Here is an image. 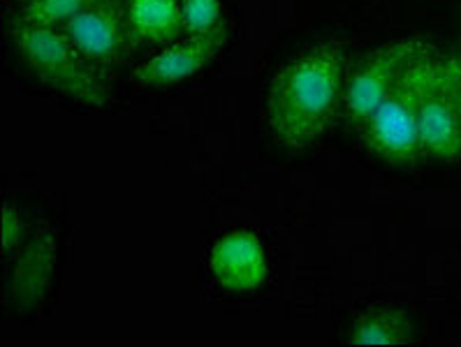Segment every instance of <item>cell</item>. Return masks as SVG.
Here are the masks:
<instances>
[{
	"label": "cell",
	"instance_id": "1",
	"mask_svg": "<svg viewBox=\"0 0 461 347\" xmlns=\"http://www.w3.org/2000/svg\"><path fill=\"white\" fill-rule=\"evenodd\" d=\"M343 88L339 42H318L290 58L267 88L265 119L274 139L293 153L318 144L341 114Z\"/></svg>",
	"mask_w": 461,
	"mask_h": 347
},
{
	"label": "cell",
	"instance_id": "2",
	"mask_svg": "<svg viewBox=\"0 0 461 347\" xmlns=\"http://www.w3.org/2000/svg\"><path fill=\"white\" fill-rule=\"evenodd\" d=\"M7 33L14 51L47 86L84 107H107L109 72L95 66L59 26L12 17Z\"/></svg>",
	"mask_w": 461,
	"mask_h": 347
},
{
	"label": "cell",
	"instance_id": "3",
	"mask_svg": "<svg viewBox=\"0 0 461 347\" xmlns=\"http://www.w3.org/2000/svg\"><path fill=\"white\" fill-rule=\"evenodd\" d=\"M436 54H438L436 47L424 44V49L408 63L385 100L378 104L374 116L359 130L364 147L383 163H390L394 167H415L422 160L420 98H422L429 66Z\"/></svg>",
	"mask_w": 461,
	"mask_h": 347
},
{
	"label": "cell",
	"instance_id": "4",
	"mask_svg": "<svg viewBox=\"0 0 461 347\" xmlns=\"http://www.w3.org/2000/svg\"><path fill=\"white\" fill-rule=\"evenodd\" d=\"M422 40H394L371 51L366 58L346 79L341 102V120L346 128L362 130L366 120L374 116L378 104L402 76L406 66L424 49Z\"/></svg>",
	"mask_w": 461,
	"mask_h": 347
},
{
	"label": "cell",
	"instance_id": "5",
	"mask_svg": "<svg viewBox=\"0 0 461 347\" xmlns=\"http://www.w3.org/2000/svg\"><path fill=\"white\" fill-rule=\"evenodd\" d=\"M59 28L104 72L116 70L140 44L128 17V0H104Z\"/></svg>",
	"mask_w": 461,
	"mask_h": 347
},
{
	"label": "cell",
	"instance_id": "6",
	"mask_svg": "<svg viewBox=\"0 0 461 347\" xmlns=\"http://www.w3.org/2000/svg\"><path fill=\"white\" fill-rule=\"evenodd\" d=\"M420 151L438 163L461 160V120L445 75L443 51L434 56L420 98Z\"/></svg>",
	"mask_w": 461,
	"mask_h": 347
},
{
	"label": "cell",
	"instance_id": "7",
	"mask_svg": "<svg viewBox=\"0 0 461 347\" xmlns=\"http://www.w3.org/2000/svg\"><path fill=\"white\" fill-rule=\"evenodd\" d=\"M228 35V23H222L209 33H193L174 40L163 51L144 60L135 70L132 79L140 86H169V84L190 79L225 47Z\"/></svg>",
	"mask_w": 461,
	"mask_h": 347
},
{
	"label": "cell",
	"instance_id": "8",
	"mask_svg": "<svg viewBox=\"0 0 461 347\" xmlns=\"http://www.w3.org/2000/svg\"><path fill=\"white\" fill-rule=\"evenodd\" d=\"M59 262V234L40 229L17 250L7 276V301L17 310H33L47 297Z\"/></svg>",
	"mask_w": 461,
	"mask_h": 347
},
{
	"label": "cell",
	"instance_id": "9",
	"mask_svg": "<svg viewBox=\"0 0 461 347\" xmlns=\"http://www.w3.org/2000/svg\"><path fill=\"white\" fill-rule=\"evenodd\" d=\"M209 269L228 292H253L269 273L262 239L253 232H230L216 241L209 255Z\"/></svg>",
	"mask_w": 461,
	"mask_h": 347
},
{
	"label": "cell",
	"instance_id": "10",
	"mask_svg": "<svg viewBox=\"0 0 461 347\" xmlns=\"http://www.w3.org/2000/svg\"><path fill=\"white\" fill-rule=\"evenodd\" d=\"M411 341V315L402 308H387V306L364 310L348 329L350 345H406Z\"/></svg>",
	"mask_w": 461,
	"mask_h": 347
},
{
	"label": "cell",
	"instance_id": "11",
	"mask_svg": "<svg viewBox=\"0 0 461 347\" xmlns=\"http://www.w3.org/2000/svg\"><path fill=\"white\" fill-rule=\"evenodd\" d=\"M128 17L140 42H174L184 33L179 0H128Z\"/></svg>",
	"mask_w": 461,
	"mask_h": 347
},
{
	"label": "cell",
	"instance_id": "12",
	"mask_svg": "<svg viewBox=\"0 0 461 347\" xmlns=\"http://www.w3.org/2000/svg\"><path fill=\"white\" fill-rule=\"evenodd\" d=\"M100 3L104 0H26V3H19L14 17L23 22L47 23V26H63L72 17Z\"/></svg>",
	"mask_w": 461,
	"mask_h": 347
},
{
	"label": "cell",
	"instance_id": "13",
	"mask_svg": "<svg viewBox=\"0 0 461 347\" xmlns=\"http://www.w3.org/2000/svg\"><path fill=\"white\" fill-rule=\"evenodd\" d=\"M184 33H209L222 26V3L221 0H179Z\"/></svg>",
	"mask_w": 461,
	"mask_h": 347
},
{
	"label": "cell",
	"instance_id": "14",
	"mask_svg": "<svg viewBox=\"0 0 461 347\" xmlns=\"http://www.w3.org/2000/svg\"><path fill=\"white\" fill-rule=\"evenodd\" d=\"M26 239V220L22 211L10 204H3V225H0V250L5 262H10L12 253H17Z\"/></svg>",
	"mask_w": 461,
	"mask_h": 347
},
{
	"label": "cell",
	"instance_id": "15",
	"mask_svg": "<svg viewBox=\"0 0 461 347\" xmlns=\"http://www.w3.org/2000/svg\"><path fill=\"white\" fill-rule=\"evenodd\" d=\"M445 60V75H447V84H450L452 100H455L456 114L461 120V54H443Z\"/></svg>",
	"mask_w": 461,
	"mask_h": 347
},
{
	"label": "cell",
	"instance_id": "16",
	"mask_svg": "<svg viewBox=\"0 0 461 347\" xmlns=\"http://www.w3.org/2000/svg\"><path fill=\"white\" fill-rule=\"evenodd\" d=\"M19 3H26V0H17V5H19Z\"/></svg>",
	"mask_w": 461,
	"mask_h": 347
}]
</instances>
